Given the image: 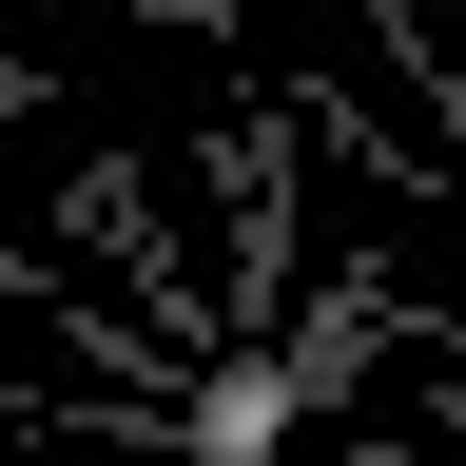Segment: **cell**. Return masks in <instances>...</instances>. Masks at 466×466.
<instances>
[{
	"mask_svg": "<svg viewBox=\"0 0 466 466\" xmlns=\"http://www.w3.org/2000/svg\"><path fill=\"white\" fill-rule=\"evenodd\" d=\"M137 20H175V39H214V20H233V0H137Z\"/></svg>",
	"mask_w": 466,
	"mask_h": 466,
	"instance_id": "obj_2",
	"label": "cell"
},
{
	"mask_svg": "<svg viewBox=\"0 0 466 466\" xmlns=\"http://www.w3.org/2000/svg\"><path fill=\"white\" fill-rule=\"evenodd\" d=\"M272 428H291V389H272V370H214V408H195V466H272Z\"/></svg>",
	"mask_w": 466,
	"mask_h": 466,
	"instance_id": "obj_1",
	"label": "cell"
}]
</instances>
